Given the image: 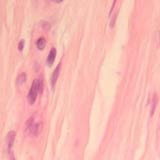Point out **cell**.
I'll return each mask as SVG.
<instances>
[{"instance_id":"6da1fadb","label":"cell","mask_w":160,"mask_h":160,"mask_svg":"<svg viewBox=\"0 0 160 160\" xmlns=\"http://www.w3.org/2000/svg\"><path fill=\"white\" fill-rule=\"evenodd\" d=\"M42 124L41 122H36L34 119V116H31L26 122V128L25 131L29 135H33V136H37V135L41 132Z\"/></svg>"},{"instance_id":"7a4b0ae2","label":"cell","mask_w":160,"mask_h":160,"mask_svg":"<svg viewBox=\"0 0 160 160\" xmlns=\"http://www.w3.org/2000/svg\"><path fill=\"white\" fill-rule=\"evenodd\" d=\"M41 91H42V81L40 79H35L31 85V88H30L28 96H27L28 102L30 104H33L37 98L38 93Z\"/></svg>"},{"instance_id":"3957f363","label":"cell","mask_w":160,"mask_h":160,"mask_svg":"<svg viewBox=\"0 0 160 160\" xmlns=\"http://www.w3.org/2000/svg\"><path fill=\"white\" fill-rule=\"evenodd\" d=\"M15 136H16V132L15 131H9L6 136V150L9 154L12 152L11 150L15 141Z\"/></svg>"},{"instance_id":"277c9868","label":"cell","mask_w":160,"mask_h":160,"mask_svg":"<svg viewBox=\"0 0 160 160\" xmlns=\"http://www.w3.org/2000/svg\"><path fill=\"white\" fill-rule=\"evenodd\" d=\"M60 67H61V64H58V65H57V67L55 68V70H54L53 73H52V76H51V87H52V88L54 87L55 83H56V81H57V78H58V76H59Z\"/></svg>"},{"instance_id":"5b68a950","label":"cell","mask_w":160,"mask_h":160,"mask_svg":"<svg viewBox=\"0 0 160 160\" xmlns=\"http://www.w3.org/2000/svg\"><path fill=\"white\" fill-rule=\"evenodd\" d=\"M55 57H56V49L51 48V50H50V52L48 54V57H47V64L49 65V66H51V65L53 64Z\"/></svg>"},{"instance_id":"8992f818","label":"cell","mask_w":160,"mask_h":160,"mask_svg":"<svg viewBox=\"0 0 160 160\" xmlns=\"http://www.w3.org/2000/svg\"><path fill=\"white\" fill-rule=\"evenodd\" d=\"M25 81H26V74H25V73H21L17 77L16 83H17L18 86H20V85H22L23 83H25Z\"/></svg>"},{"instance_id":"52a82bcc","label":"cell","mask_w":160,"mask_h":160,"mask_svg":"<svg viewBox=\"0 0 160 160\" xmlns=\"http://www.w3.org/2000/svg\"><path fill=\"white\" fill-rule=\"evenodd\" d=\"M45 44H46V41H45V39H44L43 37H40V38L37 40V42H36L37 48L40 49V50H42V49L45 47Z\"/></svg>"},{"instance_id":"ba28073f","label":"cell","mask_w":160,"mask_h":160,"mask_svg":"<svg viewBox=\"0 0 160 160\" xmlns=\"http://www.w3.org/2000/svg\"><path fill=\"white\" fill-rule=\"evenodd\" d=\"M157 95L154 94L153 95V100H152V107H151V115H153L154 113V110H155V107H156V104H157Z\"/></svg>"},{"instance_id":"9c48e42d","label":"cell","mask_w":160,"mask_h":160,"mask_svg":"<svg viewBox=\"0 0 160 160\" xmlns=\"http://www.w3.org/2000/svg\"><path fill=\"white\" fill-rule=\"evenodd\" d=\"M117 17V12H115L114 15H112V18H111V21H110V27H113L114 24H115V20H116Z\"/></svg>"},{"instance_id":"30bf717a","label":"cell","mask_w":160,"mask_h":160,"mask_svg":"<svg viewBox=\"0 0 160 160\" xmlns=\"http://www.w3.org/2000/svg\"><path fill=\"white\" fill-rule=\"evenodd\" d=\"M23 46H24V40H21V41L19 42V45H18V49L20 50V51L23 49Z\"/></svg>"},{"instance_id":"8fae6325","label":"cell","mask_w":160,"mask_h":160,"mask_svg":"<svg viewBox=\"0 0 160 160\" xmlns=\"http://www.w3.org/2000/svg\"><path fill=\"white\" fill-rule=\"evenodd\" d=\"M10 160H16V159H15V156H14V154L11 152V153H10Z\"/></svg>"}]
</instances>
